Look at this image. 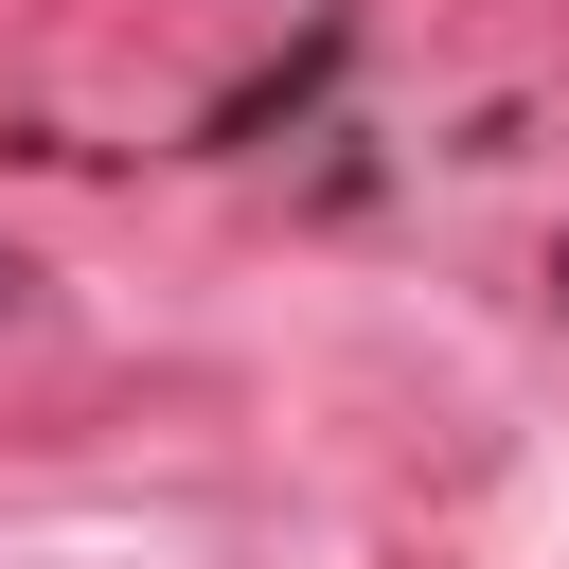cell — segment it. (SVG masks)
Returning <instances> with one entry per match:
<instances>
[{
  "instance_id": "obj_1",
  "label": "cell",
  "mask_w": 569,
  "mask_h": 569,
  "mask_svg": "<svg viewBox=\"0 0 569 569\" xmlns=\"http://www.w3.org/2000/svg\"><path fill=\"white\" fill-rule=\"evenodd\" d=\"M0 302H18V249H0Z\"/></svg>"
},
{
  "instance_id": "obj_2",
  "label": "cell",
  "mask_w": 569,
  "mask_h": 569,
  "mask_svg": "<svg viewBox=\"0 0 569 569\" xmlns=\"http://www.w3.org/2000/svg\"><path fill=\"white\" fill-rule=\"evenodd\" d=\"M551 284H569V249H551Z\"/></svg>"
}]
</instances>
